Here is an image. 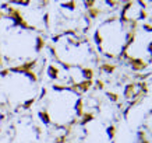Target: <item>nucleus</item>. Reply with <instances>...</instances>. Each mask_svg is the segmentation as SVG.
<instances>
[{
	"label": "nucleus",
	"instance_id": "obj_10",
	"mask_svg": "<svg viewBox=\"0 0 152 143\" xmlns=\"http://www.w3.org/2000/svg\"><path fill=\"white\" fill-rule=\"evenodd\" d=\"M55 143H67V135L63 133V135H59V136H56Z\"/></svg>",
	"mask_w": 152,
	"mask_h": 143
},
{
	"label": "nucleus",
	"instance_id": "obj_8",
	"mask_svg": "<svg viewBox=\"0 0 152 143\" xmlns=\"http://www.w3.org/2000/svg\"><path fill=\"white\" fill-rule=\"evenodd\" d=\"M101 70L106 72V73H113V70H115V65H109V63H103L101 66Z\"/></svg>",
	"mask_w": 152,
	"mask_h": 143
},
{
	"label": "nucleus",
	"instance_id": "obj_11",
	"mask_svg": "<svg viewBox=\"0 0 152 143\" xmlns=\"http://www.w3.org/2000/svg\"><path fill=\"white\" fill-rule=\"evenodd\" d=\"M75 1H66V3H61V6L63 7H66V9H70V10H74L75 9Z\"/></svg>",
	"mask_w": 152,
	"mask_h": 143
},
{
	"label": "nucleus",
	"instance_id": "obj_13",
	"mask_svg": "<svg viewBox=\"0 0 152 143\" xmlns=\"http://www.w3.org/2000/svg\"><path fill=\"white\" fill-rule=\"evenodd\" d=\"M96 87L98 88H103V82H102V80H98L96 82Z\"/></svg>",
	"mask_w": 152,
	"mask_h": 143
},
{
	"label": "nucleus",
	"instance_id": "obj_5",
	"mask_svg": "<svg viewBox=\"0 0 152 143\" xmlns=\"http://www.w3.org/2000/svg\"><path fill=\"white\" fill-rule=\"evenodd\" d=\"M81 73L84 76V80H92L94 79V70L91 67H83Z\"/></svg>",
	"mask_w": 152,
	"mask_h": 143
},
{
	"label": "nucleus",
	"instance_id": "obj_4",
	"mask_svg": "<svg viewBox=\"0 0 152 143\" xmlns=\"http://www.w3.org/2000/svg\"><path fill=\"white\" fill-rule=\"evenodd\" d=\"M74 108H75V114H77V116L81 118L83 114H84V101H83V98H78V100H77Z\"/></svg>",
	"mask_w": 152,
	"mask_h": 143
},
{
	"label": "nucleus",
	"instance_id": "obj_3",
	"mask_svg": "<svg viewBox=\"0 0 152 143\" xmlns=\"http://www.w3.org/2000/svg\"><path fill=\"white\" fill-rule=\"evenodd\" d=\"M39 118L42 119V122L43 124H46V125H50L52 124V118H50V115H49V112H48L46 110H42V111H39Z\"/></svg>",
	"mask_w": 152,
	"mask_h": 143
},
{
	"label": "nucleus",
	"instance_id": "obj_12",
	"mask_svg": "<svg viewBox=\"0 0 152 143\" xmlns=\"http://www.w3.org/2000/svg\"><path fill=\"white\" fill-rule=\"evenodd\" d=\"M34 102H35V98H31V100H28V101L24 102L23 108H24V110H28V108H31V105H32Z\"/></svg>",
	"mask_w": 152,
	"mask_h": 143
},
{
	"label": "nucleus",
	"instance_id": "obj_2",
	"mask_svg": "<svg viewBox=\"0 0 152 143\" xmlns=\"http://www.w3.org/2000/svg\"><path fill=\"white\" fill-rule=\"evenodd\" d=\"M94 118H95V115H94L92 112H84L83 116H81V119H80V125H87L88 122H91V121H94Z\"/></svg>",
	"mask_w": 152,
	"mask_h": 143
},
{
	"label": "nucleus",
	"instance_id": "obj_9",
	"mask_svg": "<svg viewBox=\"0 0 152 143\" xmlns=\"http://www.w3.org/2000/svg\"><path fill=\"white\" fill-rule=\"evenodd\" d=\"M106 132H107L109 139H115V136H116V126L115 125H110V126L106 129Z\"/></svg>",
	"mask_w": 152,
	"mask_h": 143
},
{
	"label": "nucleus",
	"instance_id": "obj_1",
	"mask_svg": "<svg viewBox=\"0 0 152 143\" xmlns=\"http://www.w3.org/2000/svg\"><path fill=\"white\" fill-rule=\"evenodd\" d=\"M48 74H49V77L53 79V80L59 79V76H60L59 67H57V66H55V65H50L49 67H48Z\"/></svg>",
	"mask_w": 152,
	"mask_h": 143
},
{
	"label": "nucleus",
	"instance_id": "obj_7",
	"mask_svg": "<svg viewBox=\"0 0 152 143\" xmlns=\"http://www.w3.org/2000/svg\"><path fill=\"white\" fill-rule=\"evenodd\" d=\"M99 14H101V10L98 9V7H92V9L88 10V16H89L91 19H96Z\"/></svg>",
	"mask_w": 152,
	"mask_h": 143
},
{
	"label": "nucleus",
	"instance_id": "obj_6",
	"mask_svg": "<svg viewBox=\"0 0 152 143\" xmlns=\"http://www.w3.org/2000/svg\"><path fill=\"white\" fill-rule=\"evenodd\" d=\"M46 45V42H45V39L42 37H38L37 38V46H35V49H37L38 52H41L42 49H43V46Z\"/></svg>",
	"mask_w": 152,
	"mask_h": 143
}]
</instances>
